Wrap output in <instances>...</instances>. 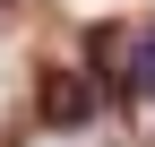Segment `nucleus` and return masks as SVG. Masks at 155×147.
<instances>
[{"label": "nucleus", "instance_id": "2", "mask_svg": "<svg viewBox=\"0 0 155 147\" xmlns=\"http://www.w3.org/2000/svg\"><path fill=\"white\" fill-rule=\"evenodd\" d=\"M112 78H121V95H138V104H155V35L138 52H129V69H112Z\"/></svg>", "mask_w": 155, "mask_h": 147}, {"label": "nucleus", "instance_id": "1", "mask_svg": "<svg viewBox=\"0 0 155 147\" xmlns=\"http://www.w3.org/2000/svg\"><path fill=\"white\" fill-rule=\"evenodd\" d=\"M95 113H104L95 69H43V87H35V121L43 130H86Z\"/></svg>", "mask_w": 155, "mask_h": 147}]
</instances>
